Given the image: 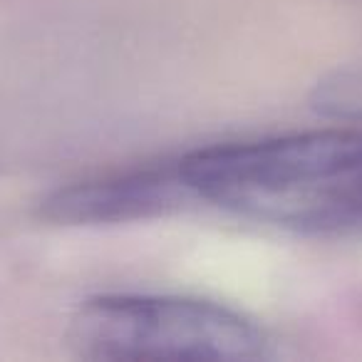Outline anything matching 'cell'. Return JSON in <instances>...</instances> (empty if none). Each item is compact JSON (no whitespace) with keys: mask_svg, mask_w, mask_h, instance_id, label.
<instances>
[{"mask_svg":"<svg viewBox=\"0 0 362 362\" xmlns=\"http://www.w3.org/2000/svg\"><path fill=\"white\" fill-rule=\"evenodd\" d=\"M187 204H194V197L174 159L57 189L45 199L42 214L60 223L90 226L161 216Z\"/></svg>","mask_w":362,"mask_h":362,"instance_id":"obj_3","label":"cell"},{"mask_svg":"<svg viewBox=\"0 0 362 362\" xmlns=\"http://www.w3.org/2000/svg\"><path fill=\"white\" fill-rule=\"evenodd\" d=\"M70 345L90 360H268L273 340L253 317L187 296H100L70 320Z\"/></svg>","mask_w":362,"mask_h":362,"instance_id":"obj_2","label":"cell"},{"mask_svg":"<svg viewBox=\"0 0 362 362\" xmlns=\"http://www.w3.org/2000/svg\"><path fill=\"white\" fill-rule=\"evenodd\" d=\"M313 107L320 115L345 122H362V65L325 75L313 90Z\"/></svg>","mask_w":362,"mask_h":362,"instance_id":"obj_4","label":"cell"},{"mask_svg":"<svg viewBox=\"0 0 362 362\" xmlns=\"http://www.w3.org/2000/svg\"><path fill=\"white\" fill-rule=\"evenodd\" d=\"M194 204L305 233L362 228V129H317L179 156Z\"/></svg>","mask_w":362,"mask_h":362,"instance_id":"obj_1","label":"cell"}]
</instances>
